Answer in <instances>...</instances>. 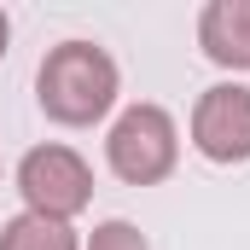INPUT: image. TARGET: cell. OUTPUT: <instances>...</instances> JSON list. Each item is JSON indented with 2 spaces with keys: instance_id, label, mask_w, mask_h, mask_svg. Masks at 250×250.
Masks as SVG:
<instances>
[{
  "instance_id": "cell-1",
  "label": "cell",
  "mask_w": 250,
  "mask_h": 250,
  "mask_svg": "<svg viewBox=\"0 0 250 250\" xmlns=\"http://www.w3.org/2000/svg\"><path fill=\"white\" fill-rule=\"evenodd\" d=\"M123 93V70L99 41H59L35 70V105L59 128H93L111 117Z\"/></svg>"
},
{
  "instance_id": "cell-2",
  "label": "cell",
  "mask_w": 250,
  "mask_h": 250,
  "mask_svg": "<svg viewBox=\"0 0 250 250\" xmlns=\"http://www.w3.org/2000/svg\"><path fill=\"white\" fill-rule=\"evenodd\" d=\"M105 163H111V175L128 181V187L169 181L175 163H181V128H175V117L163 105H151V99L128 105L123 117L111 123V134H105Z\"/></svg>"
},
{
  "instance_id": "cell-3",
  "label": "cell",
  "mask_w": 250,
  "mask_h": 250,
  "mask_svg": "<svg viewBox=\"0 0 250 250\" xmlns=\"http://www.w3.org/2000/svg\"><path fill=\"white\" fill-rule=\"evenodd\" d=\"M18 192H23V209L29 215H47V221H64L70 227L93 204V169L70 146H29L18 157Z\"/></svg>"
},
{
  "instance_id": "cell-4",
  "label": "cell",
  "mask_w": 250,
  "mask_h": 250,
  "mask_svg": "<svg viewBox=\"0 0 250 250\" xmlns=\"http://www.w3.org/2000/svg\"><path fill=\"white\" fill-rule=\"evenodd\" d=\"M192 146L198 157L233 169V163H250V87L245 82H215L198 93L192 105Z\"/></svg>"
},
{
  "instance_id": "cell-5",
  "label": "cell",
  "mask_w": 250,
  "mask_h": 250,
  "mask_svg": "<svg viewBox=\"0 0 250 250\" xmlns=\"http://www.w3.org/2000/svg\"><path fill=\"white\" fill-rule=\"evenodd\" d=\"M198 47L221 70H250V0H209L198 12Z\"/></svg>"
},
{
  "instance_id": "cell-6",
  "label": "cell",
  "mask_w": 250,
  "mask_h": 250,
  "mask_svg": "<svg viewBox=\"0 0 250 250\" xmlns=\"http://www.w3.org/2000/svg\"><path fill=\"white\" fill-rule=\"evenodd\" d=\"M0 250H82V239H76V227L23 209V215H12L0 227Z\"/></svg>"
},
{
  "instance_id": "cell-7",
  "label": "cell",
  "mask_w": 250,
  "mask_h": 250,
  "mask_svg": "<svg viewBox=\"0 0 250 250\" xmlns=\"http://www.w3.org/2000/svg\"><path fill=\"white\" fill-rule=\"evenodd\" d=\"M87 250H151V245H146V233H140L134 221H123V215H111V221H99V227H93V239H87Z\"/></svg>"
},
{
  "instance_id": "cell-8",
  "label": "cell",
  "mask_w": 250,
  "mask_h": 250,
  "mask_svg": "<svg viewBox=\"0 0 250 250\" xmlns=\"http://www.w3.org/2000/svg\"><path fill=\"white\" fill-rule=\"evenodd\" d=\"M6 41H12V18H6V6H0V59H6Z\"/></svg>"
}]
</instances>
